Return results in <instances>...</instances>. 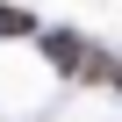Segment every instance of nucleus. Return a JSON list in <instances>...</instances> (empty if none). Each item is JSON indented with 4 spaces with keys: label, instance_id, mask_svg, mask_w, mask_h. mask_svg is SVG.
<instances>
[{
    "label": "nucleus",
    "instance_id": "1",
    "mask_svg": "<svg viewBox=\"0 0 122 122\" xmlns=\"http://www.w3.org/2000/svg\"><path fill=\"white\" fill-rule=\"evenodd\" d=\"M43 50H50V65L65 72V79H79V65H86V50H93V43H79L72 29H50V36H43Z\"/></svg>",
    "mask_w": 122,
    "mask_h": 122
},
{
    "label": "nucleus",
    "instance_id": "2",
    "mask_svg": "<svg viewBox=\"0 0 122 122\" xmlns=\"http://www.w3.org/2000/svg\"><path fill=\"white\" fill-rule=\"evenodd\" d=\"M115 72H122V65H115L108 50H86V65H79V79H93V86H101V79H115Z\"/></svg>",
    "mask_w": 122,
    "mask_h": 122
},
{
    "label": "nucleus",
    "instance_id": "3",
    "mask_svg": "<svg viewBox=\"0 0 122 122\" xmlns=\"http://www.w3.org/2000/svg\"><path fill=\"white\" fill-rule=\"evenodd\" d=\"M0 36H36V15L29 7H0Z\"/></svg>",
    "mask_w": 122,
    "mask_h": 122
},
{
    "label": "nucleus",
    "instance_id": "4",
    "mask_svg": "<svg viewBox=\"0 0 122 122\" xmlns=\"http://www.w3.org/2000/svg\"><path fill=\"white\" fill-rule=\"evenodd\" d=\"M115 86H122V72H115Z\"/></svg>",
    "mask_w": 122,
    "mask_h": 122
}]
</instances>
